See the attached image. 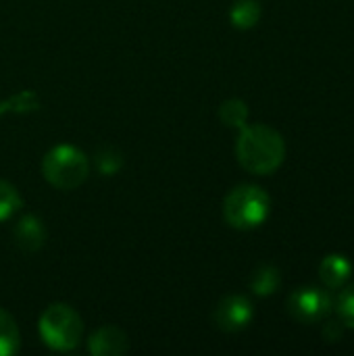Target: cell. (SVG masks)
<instances>
[{
  "label": "cell",
  "instance_id": "obj_1",
  "mask_svg": "<svg viewBox=\"0 0 354 356\" xmlns=\"http://www.w3.org/2000/svg\"><path fill=\"white\" fill-rule=\"evenodd\" d=\"M238 163L255 175H271L286 159V142L282 134L265 123L244 125L236 142Z\"/></svg>",
  "mask_w": 354,
  "mask_h": 356
},
{
  "label": "cell",
  "instance_id": "obj_2",
  "mask_svg": "<svg viewBox=\"0 0 354 356\" xmlns=\"http://www.w3.org/2000/svg\"><path fill=\"white\" fill-rule=\"evenodd\" d=\"M271 213L269 194L252 184L234 188L223 202V217L234 229H255L261 227Z\"/></svg>",
  "mask_w": 354,
  "mask_h": 356
},
{
  "label": "cell",
  "instance_id": "obj_3",
  "mask_svg": "<svg viewBox=\"0 0 354 356\" xmlns=\"http://www.w3.org/2000/svg\"><path fill=\"white\" fill-rule=\"evenodd\" d=\"M42 175L44 179L63 192L79 188L90 175L88 156L71 144H58L44 154L42 161Z\"/></svg>",
  "mask_w": 354,
  "mask_h": 356
},
{
  "label": "cell",
  "instance_id": "obj_4",
  "mask_svg": "<svg viewBox=\"0 0 354 356\" xmlns=\"http://www.w3.org/2000/svg\"><path fill=\"white\" fill-rule=\"evenodd\" d=\"M38 332L48 348L69 353L77 348L83 338V321L73 307L54 302L42 313Z\"/></svg>",
  "mask_w": 354,
  "mask_h": 356
},
{
  "label": "cell",
  "instance_id": "obj_5",
  "mask_svg": "<svg viewBox=\"0 0 354 356\" xmlns=\"http://www.w3.org/2000/svg\"><path fill=\"white\" fill-rule=\"evenodd\" d=\"M332 311V298L319 288H298L288 296V313L298 323L323 321Z\"/></svg>",
  "mask_w": 354,
  "mask_h": 356
},
{
  "label": "cell",
  "instance_id": "obj_6",
  "mask_svg": "<svg viewBox=\"0 0 354 356\" xmlns=\"http://www.w3.org/2000/svg\"><path fill=\"white\" fill-rule=\"evenodd\" d=\"M252 317H255L252 302L240 294L225 296L223 300H219V305L213 311V323L227 334L246 330L252 323Z\"/></svg>",
  "mask_w": 354,
  "mask_h": 356
},
{
  "label": "cell",
  "instance_id": "obj_7",
  "mask_svg": "<svg viewBox=\"0 0 354 356\" xmlns=\"http://www.w3.org/2000/svg\"><path fill=\"white\" fill-rule=\"evenodd\" d=\"M88 350L94 356H123L129 350V338L123 330L104 325L90 336Z\"/></svg>",
  "mask_w": 354,
  "mask_h": 356
},
{
  "label": "cell",
  "instance_id": "obj_8",
  "mask_svg": "<svg viewBox=\"0 0 354 356\" xmlns=\"http://www.w3.org/2000/svg\"><path fill=\"white\" fill-rule=\"evenodd\" d=\"M13 238L23 252H38L46 244V225L40 217L25 215L15 223Z\"/></svg>",
  "mask_w": 354,
  "mask_h": 356
},
{
  "label": "cell",
  "instance_id": "obj_9",
  "mask_svg": "<svg viewBox=\"0 0 354 356\" xmlns=\"http://www.w3.org/2000/svg\"><path fill=\"white\" fill-rule=\"evenodd\" d=\"M353 275V265L342 254H328L319 265V277L328 288H342Z\"/></svg>",
  "mask_w": 354,
  "mask_h": 356
},
{
  "label": "cell",
  "instance_id": "obj_10",
  "mask_svg": "<svg viewBox=\"0 0 354 356\" xmlns=\"http://www.w3.org/2000/svg\"><path fill=\"white\" fill-rule=\"evenodd\" d=\"M261 2L259 0H236L230 8V21L236 29H252L261 19Z\"/></svg>",
  "mask_w": 354,
  "mask_h": 356
},
{
  "label": "cell",
  "instance_id": "obj_11",
  "mask_svg": "<svg viewBox=\"0 0 354 356\" xmlns=\"http://www.w3.org/2000/svg\"><path fill=\"white\" fill-rule=\"evenodd\" d=\"M21 348V332L8 311L0 307V356H13Z\"/></svg>",
  "mask_w": 354,
  "mask_h": 356
},
{
  "label": "cell",
  "instance_id": "obj_12",
  "mask_svg": "<svg viewBox=\"0 0 354 356\" xmlns=\"http://www.w3.org/2000/svg\"><path fill=\"white\" fill-rule=\"evenodd\" d=\"M282 284V277H280V271L271 265H263L259 267L252 277H250V290L257 294V296H271Z\"/></svg>",
  "mask_w": 354,
  "mask_h": 356
},
{
  "label": "cell",
  "instance_id": "obj_13",
  "mask_svg": "<svg viewBox=\"0 0 354 356\" xmlns=\"http://www.w3.org/2000/svg\"><path fill=\"white\" fill-rule=\"evenodd\" d=\"M219 119L227 127H238L242 129L248 121V104L240 98H230L219 106Z\"/></svg>",
  "mask_w": 354,
  "mask_h": 356
},
{
  "label": "cell",
  "instance_id": "obj_14",
  "mask_svg": "<svg viewBox=\"0 0 354 356\" xmlns=\"http://www.w3.org/2000/svg\"><path fill=\"white\" fill-rule=\"evenodd\" d=\"M23 204V198L19 194V190L6 181V179H0V223L2 221H8Z\"/></svg>",
  "mask_w": 354,
  "mask_h": 356
},
{
  "label": "cell",
  "instance_id": "obj_15",
  "mask_svg": "<svg viewBox=\"0 0 354 356\" xmlns=\"http://www.w3.org/2000/svg\"><path fill=\"white\" fill-rule=\"evenodd\" d=\"M94 161H96V169L102 175H117L123 169V154L117 148H113V146L100 148L96 152Z\"/></svg>",
  "mask_w": 354,
  "mask_h": 356
},
{
  "label": "cell",
  "instance_id": "obj_16",
  "mask_svg": "<svg viewBox=\"0 0 354 356\" xmlns=\"http://www.w3.org/2000/svg\"><path fill=\"white\" fill-rule=\"evenodd\" d=\"M338 315L346 327L354 330V284L348 286L338 298Z\"/></svg>",
  "mask_w": 354,
  "mask_h": 356
}]
</instances>
